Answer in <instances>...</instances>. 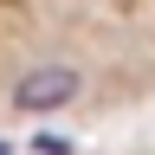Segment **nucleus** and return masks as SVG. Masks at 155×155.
<instances>
[{"mask_svg":"<svg viewBox=\"0 0 155 155\" xmlns=\"http://www.w3.org/2000/svg\"><path fill=\"white\" fill-rule=\"evenodd\" d=\"M78 91H84V71H78V65H39V71H26V78L13 84V110L45 116V110L78 104Z\"/></svg>","mask_w":155,"mask_h":155,"instance_id":"obj_1","label":"nucleus"},{"mask_svg":"<svg viewBox=\"0 0 155 155\" xmlns=\"http://www.w3.org/2000/svg\"><path fill=\"white\" fill-rule=\"evenodd\" d=\"M39 155H78V149L65 142V136H39Z\"/></svg>","mask_w":155,"mask_h":155,"instance_id":"obj_2","label":"nucleus"},{"mask_svg":"<svg viewBox=\"0 0 155 155\" xmlns=\"http://www.w3.org/2000/svg\"><path fill=\"white\" fill-rule=\"evenodd\" d=\"M0 155H7V142H0Z\"/></svg>","mask_w":155,"mask_h":155,"instance_id":"obj_3","label":"nucleus"}]
</instances>
